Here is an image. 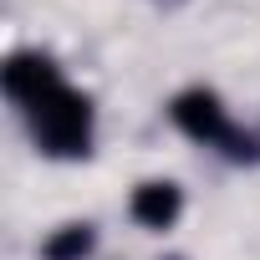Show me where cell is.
<instances>
[{
    "label": "cell",
    "mask_w": 260,
    "mask_h": 260,
    "mask_svg": "<svg viewBox=\"0 0 260 260\" xmlns=\"http://www.w3.org/2000/svg\"><path fill=\"white\" fill-rule=\"evenodd\" d=\"M31 143L46 153V158H87L92 153V127H97V107L87 92L77 87H56L51 97H41L31 112Z\"/></svg>",
    "instance_id": "obj_1"
},
{
    "label": "cell",
    "mask_w": 260,
    "mask_h": 260,
    "mask_svg": "<svg viewBox=\"0 0 260 260\" xmlns=\"http://www.w3.org/2000/svg\"><path fill=\"white\" fill-rule=\"evenodd\" d=\"M169 117L184 138L204 143V148H219L230 164H260V138L255 133H240L230 122L224 102L214 87H184L174 102H169Z\"/></svg>",
    "instance_id": "obj_2"
},
{
    "label": "cell",
    "mask_w": 260,
    "mask_h": 260,
    "mask_svg": "<svg viewBox=\"0 0 260 260\" xmlns=\"http://www.w3.org/2000/svg\"><path fill=\"white\" fill-rule=\"evenodd\" d=\"M61 82H67V77H61V67H56L46 51H11L6 67H0V87H6V97H11L21 112H31V107H36L41 97H51Z\"/></svg>",
    "instance_id": "obj_3"
},
{
    "label": "cell",
    "mask_w": 260,
    "mask_h": 260,
    "mask_svg": "<svg viewBox=\"0 0 260 260\" xmlns=\"http://www.w3.org/2000/svg\"><path fill=\"white\" fill-rule=\"evenodd\" d=\"M127 214H133L143 230H174V219L184 214V189L174 179H148V184L133 189Z\"/></svg>",
    "instance_id": "obj_4"
},
{
    "label": "cell",
    "mask_w": 260,
    "mask_h": 260,
    "mask_svg": "<svg viewBox=\"0 0 260 260\" xmlns=\"http://www.w3.org/2000/svg\"><path fill=\"white\" fill-rule=\"evenodd\" d=\"M92 250H97V230H92L87 219H72V224H61V230L46 235L41 260H87Z\"/></svg>",
    "instance_id": "obj_5"
},
{
    "label": "cell",
    "mask_w": 260,
    "mask_h": 260,
    "mask_svg": "<svg viewBox=\"0 0 260 260\" xmlns=\"http://www.w3.org/2000/svg\"><path fill=\"white\" fill-rule=\"evenodd\" d=\"M169 260H179V255H169Z\"/></svg>",
    "instance_id": "obj_6"
}]
</instances>
